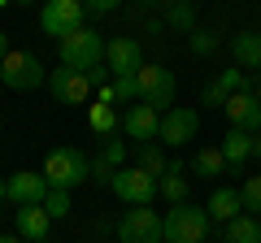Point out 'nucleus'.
<instances>
[{
  "mask_svg": "<svg viewBox=\"0 0 261 243\" xmlns=\"http://www.w3.org/2000/svg\"><path fill=\"white\" fill-rule=\"evenodd\" d=\"M105 48H109L105 31L83 26V31H74L70 39H61V66L65 70H79V74H92V70L105 66Z\"/></svg>",
  "mask_w": 261,
  "mask_h": 243,
  "instance_id": "1",
  "label": "nucleus"
},
{
  "mask_svg": "<svg viewBox=\"0 0 261 243\" xmlns=\"http://www.w3.org/2000/svg\"><path fill=\"white\" fill-rule=\"evenodd\" d=\"M44 178L53 191H74L83 183H92V161L79 148H53L44 161Z\"/></svg>",
  "mask_w": 261,
  "mask_h": 243,
  "instance_id": "2",
  "label": "nucleus"
},
{
  "mask_svg": "<svg viewBox=\"0 0 261 243\" xmlns=\"http://www.w3.org/2000/svg\"><path fill=\"white\" fill-rule=\"evenodd\" d=\"M166 243H205L209 239V226H214V217H209L205 204H174L166 217Z\"/></svg>",
  "mask_w": 261,
  "mask_h": 243,
  "instance_id": "3",
  "label": "nucleus"
},
{
  "mask_svg": "<svg viewBox=\"0 0 261 243\" xmlns=\"http://www.w3.org/2000/svg\"><path fill=\"white\" fill-rule=\"evenodd\" d=\"M135 83H140V104H148V109H157V113L174 109V96H178L174 70L157 66V61H144V70L135 74Z\"/></svg>",
  "mask_w": 261,
  "mask_h": 243,
  "instance_id": "4",
  "label": "nucleus"
},
{
  "mask_svg": "<svg viewBox=\"0 0 261 243\" xmlns=\"http://www.w3.org/2000/svg\"><path fill=\"white\" fill-rule=\"evenodd\" d=\"M0 83L9 87V92H35V87L48 83L44 61H39L35 52H22V48H13V52L0 61Z\"/></svg>",
  "mask_w": 261,
  "mask_h": 243,
  "instance_id": "5",
  "label": "nucleus"
},
{
  "mask_svg": "<svg viewBox=\"0 0 261 243\" xmlns=\"http://www.w3.org/2000/svg\"><path fill=\"white\" fill-rule=\"evenodd\" d=\"M109 191L122 200V204H130V208H148L152 200L161 196V178L144 174L140 165H126V169H118V178H113Z\"/></svg>",
  "mask_w": 261,
  "mask_h": 243,
  "instance_id": "6",
  "label": "nucleus"
},
{
  "mask_svg": "<svg viewBox=\"0 0 261 243\" xmlns=\"http://www.w3.org/2000/svg\"><path fill=\"white\" fill-rule=\"evenodd\" d=\"M39 26H44V35L70 39L74 31L87 26V5L83 0H48L44 13H39Z\"/></svg>",
  "mask_w": 261,
  "mask_h": 243,
  "instance_id": "7",
  "label": "nucleus"
},
{
  "mask_svg": "<svg viewBox=\"0 0 261 243\" xmlns=\"http://www.w3.org/2000/svg\"><path fill=\"white\" fill-rule=\"evenodd\" d=\"M118 243H166V222L152 208H126L118 217Z\"/></svg>",
  "mask_w": 261,
  "mask_h": 243,
  "instance_id": "8",
  "label": "nucleus"
},
{
  "mask_svg": "<svg viewBox=\"0 0 261 243\" xmlns=\"http://www.w3.org/2000/svg\"><path fill=\"white\" fill-rule=\"evenodd\" d=\"M105 70H109L113 78L140 74V70H144V44L135 35H113L109 48H105Z\"/></svg>",
  "mask_w": 261,
  "mask_h": 243,
  "instance_id": "9",
  "label": "nucleus"
},
{
  "mask_svg": "<svg viewBox=\"0 0 261 243\" xmlns=\"http://www.w3.org/2000/svg\"><path fill=\"white\" fill-rule=\"evenodd\" d=\"M196 131H200V113L174 104L170 113H161V135H157V143H166V148H183V143L196 139Z\"/></svg>",
  "mask_w": 261,
  "mask_h": 243,
  "instance_id": "10",
  "label": "nucleus"
},
{
  "mask_svg": "<svg viewBox=\"0 0 261 243\" xmlns=\"http://www.w3.org/2000/svg\"><path fill=\"white\" fill-rule=\"evenodd\" d=\"M48 178L35 174V169H18V174H9V200L18 208H31V204H44L48 200Z\"/></svg>",
  "mask_w": 261,
  "mask_h": 243,
  "instance_id": "11",
  "label": "nucleus"
},
{
  "mask_svg": "<svg viewBox=\"0 0 261 243\" xmlns=\"http://www.w3.org/2000/svg\"><path fill=\"white\" fill-rule=\"evenodd\" d=\"M235 92H252V78L244 74V70H235V66H231V70H222L214 83H205V92H200V104H214V109L222 104V109H226V100H231Z\"/></svg>",
  "mask_w": 261,
  "mask_h": 243,
  "instance_id": "12",
  "label": "nucleus"
},
{
  "mask_svg": "<svg viewBox=\"0 0 261 243\" xmlns=\"http://www.w3.org/2000/svg\"><path fill=\"white\" fill-rule=\"evenodd\" d=\"M48 92H53L61 104H83L87 96H92V83H87V74L61 66V70H53V74H48Z\"/></svg>",
  "mask_w": 261,
  "mask_h": 243,
  "instance_id": "13",
  "label": "nucleus"
},
{
  "mask_svg": "<svg viewBox=\"0 0 261 243\" xmlns=\"http://www.w3.org/2000/svg\"><path fill=\"white\" fill-rule=\"evenodd\" d=\"M226 117H231L235 131H248V135H261V100L252 92H235L231 100H226Z\"/></svg>",
  "mask_w": 261,
  "mask_h": 243,
  "instance_id": "14",
  "label": "nucleus"
},
{
  "mask_svg": "<svg viewBox=\"0 0 261 243\" xmlns=\"http://www.w3.org/2000/svg\"><path fill=\"white\" fill-rule=\"evenodd\" d=\"M122 126H126L130 139H140V143H152L161 135V113L148 109V104H130L126 117H122Z\"/></svg>",
  "mask_w": 261,
  "mask_h": 243,
  "instance_id": "15",
  "label": "nucleus"
},
{
  "mask_svg": "<svg viewBox=\"0 0 261 243\" xmlns=\"http://www.w3.org/2000/svg\"><path fill=\"white\" fill-rule=\"evenodd\" d=\"M48 230H53V217H48L44 204L18 208V239H27V243H48Z\"/></svg>",
  "mask_w": 261,
  "mask_h": 243,
  "instance_id": "16",
  "label": "nucleus"
},
{
  "mask_svg": "<svg viewBox=\"0 0 261 243\" xmlns=\"http://www.w3.org/2000/svg\"><path fill=\"white\" fill-rule=\"evenodd\" d=\"M231 56H235V70H257L261 74V35L257 31H235L231 35Z\"/></svg>",
  "mask_w": 261,
  "mask_h": 243,
  "instance_id": "17",
  "label": "nucleus"
},
{
  "mask_svg": "<svg viewBox=\"0 0 261 243\" xmlns=\"http://www.w3.org/2000/svg\"><path fill=\"white\" fill-rule=\"evenodd\" d=\"M222 157H226V165L231 169H240L248 157H257V135H248V131H226V139H222Z\"/></svg>",
  "mask_w": 261,
  "mask_h": 243,
  "instance_id": "18",
  "label": "nucleus"
},
{
  "mask_svg": "<svg viewBox=\"0 0 261 243\" xmlns=\"http://www.w3.org/2000/svg\"><path fill=\"white\" fill-rule=\"evenodd\" d=\"M205 208H209V217H214V222H226V226H231L235 217L244 213V200H240V191L218 187L214 196H209V204H205Z\"/></svg>",
  "mask_w": 261,
  "mask_h": 243,
  "instance_id": "19",
  "label": "nucleus"
},
{
  "mask_svg": "<svg viewBox=\"0 0 261 243\" xmlns=\"http://www.w3.org/2000/svg\"><path fill=\"white\" fill-rule=\"evenodd\" d=\"M222 243H261V217L240 213V217L222 230Z\"/></svg>",
  "mask_w": 261,
  "mask_h": 243,
  "instance_id": "20",
  "label": "nucleus"
},
{
  "mask_svg": "<svg viewBox=\"0 0 261 243\" xmlns=\"http://www.w3.org/2000/svg\"><path fill=\"white\" fill-rule=\"evenodd\" d=\"M161 18H166L170 31H178V35H192L200 22H196V5H187V0H174V5H166L161 9Z\"/></svg>",
  "mask_w": 261,
  "mask_h": 243,
  "instance_id": "21",
  "label": "nucleus"
},
{
  "mask_svg": "<svg viewBox=\"0 0 261 243\" xmlns=\"http://www.w3.org/2000/svg\"><path fill=\"white\" fill-rule=\"evenodd\" d=\"M161 196L170 204H187V178H183V161H170V169L161 174Z\"/></svg>",
  "mask_w": 261,
  "mask_h": 243,
  "instance_id": "22",
  "label": "nucleus"
},
{
  "mask_svg": "<svg viewBox=\"0 0 261 243\" xmlns=\"http://www.w3.org/2000/svg\"><path fill=\"white\" fill-rule=\"evenodd\" d=\"M226 157H222V148H200L196 152V161H192V174L196 178H218V174H226Z\"/></svg>",
  "mask_w": 261,
  "mask_h": 243,
  "instance_id": "23",
  "label": "nucleus"
},
{
  "mask_svg": "<svg viewBox=\"0 0 261 243\" xmlns=\"http://www.w3.org/2000/svg\"><path fill=\"white\" fill-rule=\"evenodd\" d=\"M100 100H105V104H113V100H122V104H140V83H135V74L113 78V83L100 92Z\"/></svg>",
  "mask_w": 261,
  "mask_h": 243,
  "instance_id": "24",
  "label": "nucleus"
},
{
  "mask_svg": "<svg viewBox=\"0 0 261 243\" xmlns=\"http://www.w3.org/2000/svg\"><path fill=\"white\" fill-rule=\"evenodd\" d=\"M135 165L144 169V174H152V178H161L170 169V161H166V152L157 148V143H140L135 148Z\"/></svg>",
  "mask_w": 261,
  "mask_h": 243,
  "instance_id": "25",
  "label": "nucleus"
},
{
  "mask_svg": "<svg viewBox=\"0 0 261 243\" xmlns=\"http://www.w3.org/2000/svg\"><path fill=\"white\" fill-rule=\"evenodd\" d=\"M87 122H92V131H96V135H113V131L122 126V117L113 113V104H105V100H100V104H92Z\"/></svg>",
  "mask_w": 261,
  "mask_h": 243,
  "instance_id": "26",
  "label": "nucleus"
},
{
  "mask_svg": "<svg viewBox=\"0 0 261 243\" xmlns=\"http://www.w3.org/2000/svg\"><path fill=\"white\" fill-rule=\"evenodd\" d=\"M187 48H192L196 56H214V52H218V31H205V26H196L192 35H187Z\"/></svg>",
  "mask_w": 261,
  "mask_h": 243,
  "instance_id": "27",
  "label": "nucleus"
},
{
  "mask_svg": "<svg viewBox=\"0 0 261 243\" xmlns=\"http://www.w3.org/2000/svg\"><path fill=\"white\" fill-rule=\"evenodd\" d=\"M240 200H244V208H248L252 217H261V174H252L240 187Z\"/></svg>",
  "mask_w": 261,
  "mask_h": 243,
  "instance_id": "28",
  "label": "nucleus"
},
{
  "mask_svg": "<svg viewBox=\"0 0 261 243\" xmlns=\"http://www.w3.org/2000/svg\"><path fill=\"white\" fill-rule=\"evenodd\" d=\"M44 208H48V217L53 222H61V217H70V191H48V200H44Z\"/></svg>",
  "mask_w": 261,
  "mask_h": 243,
  "instance_id": "29",
  "label": "nucleus"
},
{
  "mask_svg": "<svg viewBox=\"0 0 261 243\" xmlns=\"http://www.w3.org/2000/svg\"><path fill=\"white\" fill-rule=\"evenodd\" d=\"M113 178H118V165H113L109 157H96L92 161V183L96 187H113Z\"/></svg>",
  "mask_w": 261,
  "mask_h": 243,
  "instance_id": "30",
  "label": "nucleus"
},
{
  "mask_svg": "<svg viewBox=\"0 0 261 243\" xmlns=\"http://www.w3.org/2000/svg\"><path fill=\"white\" fill-rule=\"evenodd\" d=\"M113 9H118V0H96V5H87V18H92V13L100 18V13H113Z\"/></svg>",
  "mask_w": 261,
  "mask_h": 243,
  "instance_id": "31",
  "label": "nucleus"
},
{
  "mask_svg": "<svg viewBox=\"0 0 261 243\" xmlns=\"http://www.w3.org/2000/svg\"><path fill=\"white\" fill-rule=\"evenodd\" d=\"M13 48H9V35H5V31H0V61H5V56H9Z\"/></svg>",
  "mask_w": 261,
  "mask_h": 243,
  "instance_id": "32",
  "label": "nucleus"
},
{
  "mask_svg": "<svg viewBox=\"0 0 261 243\" xmlns=\"http://www.w3.org/2000/svg\"><path fill=\"white\" fill-rule=\"evenodd\" d=\"M5 200H9V183L0 178V208H5Z\"/></svg>",
  "mask_w": 261,
  "mask_h": 243,
  "instance_id": "33",
  "label": "nucleus"
},
{
  "mask_svg": "<svg viewBox=\"0 0 261 243\" xmlns=\"http://www.w3.org/2000/svg\"><path fill=\"white\" fill-rule=\"evenodd\" d=\"M252 96L261 100V74H252Z\"/></svg>",
  "mask_w": 261,
  "mask_h": 243,
  "instance_id": "34",
  "label": "nucleus"
},
{
  "mask_svg": "<svg viewBox=\"0 0 261 243\" xmlns=\"http://www.w3.org/2000/svg\"><path fill=\"white\" fill-rule=\"evenodd\" d=\"M0 243H22V239H13V234H0Z\"/></svg>",
  "mask_w": 261,
  "mask_h": 243,
  "instance_id": "35",
  "label": "nucleus"
},
{
  "mask_svg": "<svg viewBox=\"0 0 261 243\" xmlns=\"http://www.w3.org/2000/svg\"><path fill=\"white\" fill-rule=\"evenodd\" d=\"M257 174H261V157H257Z\"/></svg>",
  "mask_w": 261,
  "mask_h": 243,
  "instance_id": "36",
  "label": "nucleus"
}]
</instances>
